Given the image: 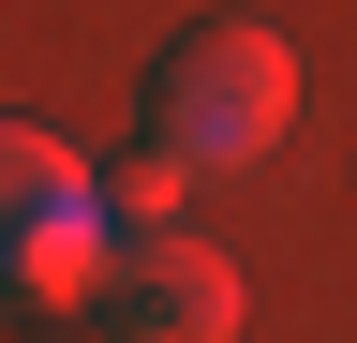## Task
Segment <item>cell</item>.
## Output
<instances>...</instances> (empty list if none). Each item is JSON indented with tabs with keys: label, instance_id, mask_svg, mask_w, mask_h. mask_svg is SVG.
<instances>
[{
	"label": "cell",
	"instance_id": "obj_1",
	"mask_svg": "<svg viewBox=\"0 0 357 343\" xmlns=\"http://www.w3.org/2000/svg\"><path fill=\"white\" fill-rule=\"evenodd\" d=\"M283 119H298V45H283L268 15H208L194 45H164V75H149V135L194 164V180L268 164Z\"/></svg>",
	"mask_w": 357,
	"mask_h": 343
},
{
	"label": "cell",
	"instance_id": "obj_2",
	"mask_svg": "<svg viewBox=\"0 0 357 343\" xmlns=\"http://www.w3.org/2000/svg\"><path fill=\"white\" fill-rule=\"evenodd\" d=\"M238 254H208L194 224H164V239H134L119 254V298H105V328L119 343H238Z\"/></svg>",
	"mask_w": 357,
	"mask_h": 343
},
{
	"label": "cell",
	"instance_id": "obj_3",
	"mask_svg": "<svg viewBox=\"0 0 357 343\" xmlns=\"http://www.w3.org/2000/svg\"><path fill=\"white\" fill-rule=\"evenodd\" d=\"M119 209L105 194H75V209H45V224L0 254V314H30V328H105V298H119Z\"/></svg>",
	"mask_w": 357,
	"mask_h": 343
},
{
	"label": "cell",
	"instance_id": "obj_4",
	"mask_svg": "<svg viewBox=\"0 0 357 343\" xmlns=\"http://www.w3.org/2000/svg\"><path fill=\"white\" fill-rule=\"evenodd\" d=\"M75 194H89V149L45 135V119H0V254H15L45 209H75Z\"/></svg>",
	"mask_w": 357,
	"mask_h": 343
},
{
	"label": "cell",
	"instance_id": "obj_5",
	"mask_svg": "<svg viewBox=\"0 0 357 343\" xmlns=\"http://www.w3.org/2000/svg\"><path fill=\"white\" fill-rule=\"evenodd\" d=\"M89 194L119 209V239H164L178 209H194V164H178V149L149 135V149H119V164H89Z\"/></svg>",
	"mask_w": 357,
	"mask_h": 343
}]
</instances>
